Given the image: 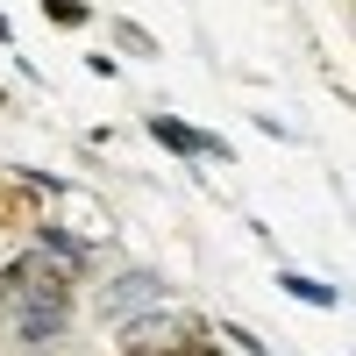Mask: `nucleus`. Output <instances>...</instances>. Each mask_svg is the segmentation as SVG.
Returning a JSON list of instances; mask_svg holds the SVG:
<instances>
[{
  "instance_id": "obj_4",
  "label": "nucleus",
  "mask_w": 356,
  "mask_h": 356,
  "mask_svg": "<svg viewBox=\"0 0 356 356\" xmlns=\"http://www.w3.org/2000/svg\"><path fill=\"white\" fill-rule=\"evenodd\" d=\"M150 136L171 143L178 157H214V150H221L214 136H200V129H186V122H171V114H150ZM221 157H228V150H221Z\"/></svg>"
},
{
  "instance_id": "obj_3",
  "label": "nucleus",
  "mask_w": 356,
  "mask_h": 356,
  "mask_svg": "<svg viewBox=\"0 0 356 356\" xmlns=\"http://www.w3.org/2000/svg\"><path fill=\"white\" fill-rule=\"evenodd\" d=\"M43 221V178L29 171H0V235H22Z\"/></svg>"
},
{
  "instance_id": "obj_7",
  "label": "nucleus",
  "mask_w": 356,
  "mask_h": 356,
  "mask_svg": "<svg viewBox=\"0 0 356 356\" xmlns=\"http://www.w3.org/2000/svg\"><path fill=\"white\" fill-rule=\"evenodd\" d=\"M114 36H122V43H129L136 57H157V43H150V36H143V29H136V22H122V29H114Z\"/></svg>"
},
{
  "instance_id": "obj_1",
  "label": "nucleus",
  "mask_w": 356,
  "mask_h": 356,
  "mask_svg": "<svg viewBox=\"0 0 356 356\" xmlns=\"http://www.w3.org/2000/svg\"><path fill=\"white\" fill-rule=\"evenodd\" d=\"M72 250H22L8 271H0V314L15 321V335L22 342H50L57 328H65V314H72Z\"/></svg>"
},
{
  "instance_id": "obj_6",
  "label": "nucleus",
  "mask_w": 356,
  "mask_h": 356,
  "mask_svg": "<svg viewBox=\"0 0 356 356\" xmlns=\"http://www.w3.org/2000/svg\"><path fill=\"white\" fill-rule=\"evenodd\" d=\"M43 22H57V29H79V22H86V8H79V0H43Z\"/></svg>"
},
{
  "instance_id": "obj_2",
  "label": "nucleus",
  "mask_w": 356,
  "mask_h": 356,
  "mask_svg": "<svg viewBox=\"0 0 356 356\" xmlns=\"http://www.w3.org/2000/svg\"><path fill=\"white\" fill-rule=\"evenodd\" d=\"M207 349V328L193 314H143L122 328V356H200Z\"/></svg>"
},
{
  "instance_id": "obj_5",
  "label": "nucleus",
  "mask_w": 356,
  "mask_h": 356,
  "mask_svg": "<svg viewBox=\"0 0 356 356\" xmlns=\"http://www.w3.org/2000/svg\"><path fill=\"white\" fill-rule=\"evenodd\" d=\"M278 285L292 292V300H307V307H335V285H314V278H300V271H278Z\"/></svg>"
}]
</instances>
